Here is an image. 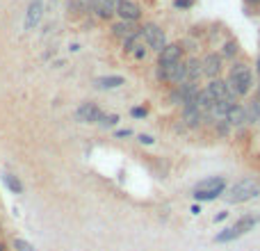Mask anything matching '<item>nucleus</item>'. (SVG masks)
Here are the masks:
<instances>
[{"mask_svg":"<svg viewBox=\"0 0 260 251\" xmlns=\"http://www.w3.org/2000/svg\"><path fill=\"white\" fill-rule=\"evenodd\" d=\"M99 89H117V87L126 85V80H123L121 76H103V78H96L94 82Z\"/></svg>","mask_w":260,"mask_h":251,"instance_id":"obj_17","label":"nucleus"},{"mask_svg":"<svg viewBox=\"0 0 260 251\" xmlns=\"http://www.w3.org/2000/svg\"><path fill=\"white\" fill-rule=\"evenodd\" d=\"M142 39L146 41L148 48L157 50V53H160V50L167 46V37H165V32H162L160 27L155 25V23H146V25L142 27Z\"/></svg>","mask_w":260,"mask_h":251,"instance_id":"obj_5","label":"nucleus"},{"mask_svg":"<svg viewBox=\"0 0 260 251\" xmlns=\"http://www.w3.org/2000/svg\"><path fill=\"white\" fill-rule=\"evenodd\" d=\"M117 14H119L121 21L135 23V21H139V16H142V9H139V5L133 3V0H119L117 3Z\"/></svg>","mask_w":260,"mask_h":251,"instance_id":"obj_7","label":"nucleus"},{"mask_svg":"<svg viewBox=\"0 0 260 251\" xmlns=\"http://www.w3.org/2000/svg\"><path fill=\"white\" fill-rule=\"evenodd\" d=\"M226 190V178L224 176H210V178L201 180V183L194 187L192 197L197 201H215L217 197H221Z\"/></svg>","mask_w":260,"mask_h":251,"instance_id":"obj_2","label":"nucleus"},{"mask_svg":"<svg viewBox=\"0 0 260 251\" xmlns=\"http://www.w3.org/2000/svg\"><path fill=\"white\" fill-rule=\"evenodd\" d=\"M183 121H185V125H189V128H197V125L203 121V112L194 103L183 105Z\"/></svg>","mask_w":260,"mask_h":251,"instance_id":"obj_14","label":"nucleus"},{"mask_svg":"<svg viewBox=\"0 0 260 251\" xmlns=\"http://www.w3.org/2000/svg\"><path fill=\"white\" fill-rule=\"evenodd\" d=\"M183 59V46L180 44H167L165 48L160 50V57H157V64L160 67H169V64H176Z\"/></svg>","mask_w":260,"mask_h":251,"instance_id":"obj_8","label":"nucleus"},{"mask_svg":"<svg viewBox=\"0 0 260 251\" xmlns=\"http://www.w3.org/2000/svg\"><path fill=\"white\" fill-rule=\"evenodd\" d=\"M206 89H208V94H210L215 101H231V103L235 101L233 96H231L226 80H210V85H208Z\"/></svg>","mask_w":260,"mask_h":251,"instance_id":"obj_10","label":"nucleus"},{"mask_svg":"<svg viewBox=\"0 0 260 251\" xmlns=\"http://www.w3.org/2000/svg\"><path fill=\"white\" fill-rule=\"evenodd\" d=\"M3 183L9 187V192L23 194V183L18 180V176H14V174H9V171H5V174H3Z\"/></svg>","mask_w":260,"mask_h":251,"instance_id":"obj_18","label":"nucleus"},{"mask_svg":"<svg viewBox=\"0 0 260 251\" xmlns=\"http://www.w3.org/2000/svg\"><path fill=\"white\" fill-rule=\"evenodd\" d=\"M203 76H208V78H212L215 80L217 76H219V71H221V55H217V53H208L206 57H203Z\"/></svg>","mask_w":260,"mask_h":251,"instance_id":"obj_11","label":"nucleus"},{"mask_svg":"<svg viewBox=\"0 0 260 251\" xmlns=\"http://www.w3.org/2000/svg\"><path fill=\"white\" fill-rule=\"evenodd\" d=\"M238 41L235 39H231V41H226L224 44V48H221V57H235L238 55Z\"/></svg>","mask_w":260,"mask_h":251,"instance_id":"obj_19","label":"nucleus"},{"mask_svg":"<svg viewBox=\"0 0 260 251\" xmlns=\"http://www.w3.org/2000/svg\"><path fill=\"white\" fill-rule=\"evenodd\" d=\"M119 123V117L117 114H103V119H101V125H105V128H112V125Z\"/></svg>","mask_w":260,"mask_h":251,"instance_id":"obj_21","label":"nucleus"},{"mask_svg":"<svg viewBox=\"0 0 260 251\" xmlns=\"http://www.w3.org/2000/svg\"><path fill=\"white\" fill-rule=\"evenodd\" d=\"M133 55H135L137 59H144V57H146V48H144V46H135V48H133Z\"/></svg>","mask_w":260,"mask_h":251,"instance_id":"obj_22","label":"nucleus"},{"mask_svg":"<svg viewBox=\"0 0 260 251\" xmlns=\"http://www.w3.org/2000/svg\"><path fill=\"white\" fill-rule=\"evenodd\" d=\"M226 217H229V212H226V210H224V212H219V215H217V217H215V222H224V219H226Z\"/></svg>","mask_w":260,"mask_h":251,"instance_id":"obj_27","label":"nucleus"},{"mask_svg":"<svg viewBox=\"0 0 260 251\" xmlns=\"http://www.w3.org/2000/svg\"><path fill=\"white\" fill-rule=\"evenodd\" d=\"M130 135H133V133H130L128 128H126V130H117V137H119V139H123V137H130Z\"/></svg>","mask_w":260,"mask_h":251,"instance_id":"obj_26","label":"nucleus"},{"mask_svg":"<svg viewBox=\"0 0 260 251\" xmlns=\"http://www.w3.org/2000/svg\"><path fill=\"white\" fill-rule=\"evenodd\" d=\"M258 194H260V185L251 178H244V180H240V183H235L224 197L229 203H244V201L256 199Z\"/></svg>","mask_w":260,"mask_h":251,"instance_id":"obj_4","label":"nucleus"},{"mask_svg":"<svg viewBox=\"0 0 260 251\" xmlns=\"http://www.w3.org/2000/svg\"><path fill=\"white\" fill-rule=\"evenodd\" d=\"M130 114H133L135 119H144L146 117V108H133L130 110Z\"/></svg>","mask_w":260,"mask_h":251,"instance_id":"obj_23","label":"nucleus"},{"mask_svg":"<svg viewBox=\"0 0 260 251\" xmlns=\"http://www.w3.org/2000/svg\"><path fill=\"white\" fill-rule=\"evenodd\" d=\"M142 27H135V23H128V21H119L112 25V35L119 37V39H128V37L137 35Z\"/></svg>","mask_w":260,"mask_h":251,"instance_id":"obj_15","label":"nucleus"},{"mask_svg":"<svg viewBox=\"0 0 260 251\" xmlns=\"http://www.w3.org/2000/svg\"><path fill=\"white\" fill-rule=\"evenodd\" d=\"M247 3H258V0H247Z\"/></svg>","mask_w":260,"mask_h":251,"instance_id":"obj_30","label":"nucleus"},{"mask_svg":"<svg viewBox=\"0 0 260 251\" xmlns=\"http://www.w3.org/2000/svg\"><path fill=\"white\" fill-rule=\"evenodd\" d=\"M14 249L16 251H35V247H32L30 242H25V240H21V238H14Z\"/></svg>","mask_w":260,"mask_h":251,"instance_id":"obj_20","label":"nucleus"},{"mask_svg":"<svg viewBox=\"0 0 260 251\" xmlns=\"http://www.w3.org/2000/svg\"><path fill=\"white\" fill-rule=\"evenodd\" d=\"M41 12H44V0H32L25 16V30H35V25L41 18Z\"/></svg>","mask_w":260,"mask_h":251,"instance_id":"obj_13","label":"nucleus"},{"mask_svg":"<svg viewBox=\"0 0 260 251\" xmlns=\"http://www.w3.org/2000/svg\"><path fill=\"white\" fill-rule=\"evenodd\" d=\"M174 5H176L178 9H187L189 5H192V0H174Z\"/></svg>","mask_w":260,"mask_h":251,"instance_id":"obj_25","label":"nucleus"},{"mask_svg":"<svg viewBox=\"0 0 260 251\" xmlns=\"http://www.w3.org/2000/svg\"><path fill=\"white\" fill-rule=\"evenodd\" d=\"M117 3H119V0H117Z\"/></svg>","mask_w":260,"mask_h":251,"instance_id":"obj_31","label":"nucleus"},{"mask_svg":"<svg viewBox=\"0 0 260 251\" xmlns=\"http://www.w3.org/2000/svg\"><path fill=\"white\" fill-rule=\"evenodd\" d=\"M226 121L229 125H235V128H240V125L249 123V114H247V108H242V105L233 103L229 110V114H226Z\"/></svg>","mask_w":260,"mask_h":251,"instance_id":"obj_12","label":"nucleus"},{"mask_svg":"<svg viewBox=\"0 0 260 251\" xmlns=\"http://www.w3.org/2000/svg\"><path fill=\"white\" fill-rule=\"evenodd\" d=\"M89 7L96 16L110 18L112 14H117V0H89Z\"/></svg>","mask_w":260,"mask_h":251,"instance_id":"obj_9","label":"nucleus"},{"mask_svg":"<svg viewBox=\"0 0 260 251\" xmlns=\"http://www.w3.org/2000/svg\"><path fill=\"white\" fill-rule=\"evenodd\" d=\"M258 73H260V57H258Z\"/></svg>","mask_w":260,"mask_h":251,"instance_id":"obj_29","label":"nucleus"},{"mask_svg":"<svg viewBox=\"0 0 260 251\" xmlns=\"http://www.w3.org/2000/svg\"><path fill=\"white\" fill-rule=\"evenodd\" d=\"M0 251H5V244L3 242H0Z\"/></svg>","mask_w":260,"mask_h":251,"instance_id":"obj_28","label":"nucleus"},{"mask_svg":"<svg viewBox=\"0 0 260 251\" xmlns=\"http://www.w3.org/2000/svg\"><path fill=\"white\" fill-rule=\"evenodd\" d=\"M258 224H260V215H244L242 219H238L233 226L219 231V233L215 235V242H231V240H238V238H242L244 233H249V231H251L253 226H258Z\"/></svg>","mask_w":260,"mask_h":251,"instance_id":"obj_3","label":"nucleus"},{"mask_svg":"<svg viewBox=\"0 0 260 251\" xmlns=\"http://www.w3.org/2000/svg\"><path fill=\"white\" fill-rule=\"evenodd\" d=\"M76 119L80 123H96V121L101 123L103 112H101V108L99 105H94V103H82L80 108L76 110Z\"/></svg>","mask_w":260,"mask_h":251,"instance_id":"obj_6","label":"nucleus"},{"mask_svg":"<svg viewBox=\"0 0 260 251\" xmlns=\"http://www.w3.org/2000/svg\"><path fill=\"white\" fill-rule=\"evenodd\" d=\"M185 71H187V80L185 82H197L199 78L203 76V64L199 62L197 57H189L187 62H185Z\"/></svg>","mask_w":260,"mask_h":251,"instance_id":"obj_16","label":"nucleus"},{"mask_svg":"<svg viewBox=\"0 0 260 251\" xmlns=\"http://www.w3.org/2000/svg\"><path fill=\"white\" fill-rule=\"evenodd\" d=\"M226 85H229L231 96L238 99V96L249 94V89H251V85H253V76L244 64H233L231 71H229V80H226Z\"/></svg>","mask_w":260,"mask_h":251,"instance_id":"obj_1","label":"nucleus"},{"mask_svg":"<svg viewBox=\"0 0 260 251\" xmlns=\"http://www.w3.org/2000/svg\"><path fill=\"white\" fill-rule=\"evenodd\" d=\"M139 142L146 144V146H151V144H155V137H151V135H139Z\"/></svg>","mask_w":260,"mask_h":251,"instance_id":"obj_24","label":"nucleus"}]
</instances>
